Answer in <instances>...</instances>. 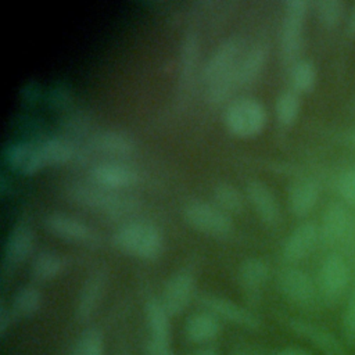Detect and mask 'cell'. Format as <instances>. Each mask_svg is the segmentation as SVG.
Returning <instances> with one entry per match:
<instances>
[{"label": "cell", "mask_w": 355, "mask_h": 355, "mask_svg": "<svg viewBox=\"0 0 355 355\" xmlns=\"http://www.w3.org/2000/svg\"><path fill=\"white\" fill-rule=\"evenodd\" d=\"M308 12V1L288 0L284 3L280 49L286 62H297L302 47V32Z\"/></svg>", "instance_id": "cell-5"}, {"label": "cell", "mask_w": 355, "mask_h": 355, "mask_svg": "<svg viewBox=\"0 0 355 355\" xmlns=\"http://www.w3.org/2000/svg\"><path fill=\"white\" fill-rule=\"evenodd\" d=\"M351 226V215L344 204L331 201L326 205L319 227L320 239L329 244L341 241Z\"/></svg>", "instance_id": "cell-15"}, {"label": "cell", "mask_w": 355, "mask_h": 355, "mask_svg": "<svg viewBox=\"0 0 355 355\" xmlns=\"http://www.w3.org/2000/svg\"><path fill=\"white\" fill-rule=\"evenodd\" d=\"M319 198V186L313 180H300L294 183L288 193V207L293 215L302 218L316 205Z\"/></svg>", "instance_id": "cell-23"}, {"label": "cell", "mask_w": 355, "mask_h": 355, "mask_svg": "<svg viewBox=\"0 0 355 355\" xmlns=\"http://www.w3.org/2000/svg\"><path fill=\"white\" fill-rule=\"evenodd\" d=\"M293 90L300 93H309L316 85V68L308 60H298L291 67Z\"/></svg>", "instance_id": "cell-31"}, {"label": "cell", "mask_w": 355, "mask_h": 355, "mask_svg": "<svg viewBox=\"0 0 355 355\" xmlns=\"http://www.w3.org/2000/svg\"><path fill=\"white\" fill-rule=\"evenodd\" d=\"M227 130L243 139L259 135L266 125L265 107L255 98H240L233 101L225 112Z\"/></svg>", "instance_id": "cell-4"}, {"label": "cell", "mask_w": 355, "mask_h": 355, "mask_svg": "<svg viewBox=\"0 0 355 355\" xmlns=\"http://www.w3.org/2000/svg\"><path fill=\"white\" fill-rule=\"evenodd\" d=\"M280 291L293 302L308 305L313 301L316 287L311 276L298 268H284L277 277Z\"/></svg>", "instance_id": "cell-12"}, {"label": "cell", "mask_w": 355, "mask_h": 355, "mask_svg": "<svg viewBox=\"0 0 355 355\" xmlns=\"http://www.w3.org/2000/svg\"><path fill=\"white\" fill-rule=\"evenodd\" d=\"M200 54V40L196 32H187L180 47V78L187 80L191 78Z\"/></svg>", "instance_id": "cell-30"}, {"label": "cell", "mask_w": 355, "mask_h": 355, "mask_svg": "<svg viewBox=\"0 0 355 355\" xmlns=\"http://www.w3.org/2000/svg\"><path fill=\"white\" fill-rule=\"evenodd\" d=\"M268 60V46L265 43H255L245 49L236 68L237 86H247L254 82L262 72Z\"/></svg>", "instance_id": "cell-20"}, {"label": "cell", "mask_w": 355, "mask_h": 355, "mask_svg": "<svg viewBox=\"0 0 355 355\" xmlns=\"http://www.w3.org/2000/svg\"><path fill=\"white\" fill-rule=\"evenodd\" d=\"M112 241L121 251L144 261L157 259L164 250L161 230L155 225L144 220L123 223L115 230Z\"/></svg>", "instance_id": "cell-3"}, {"label": "cell", "mask_w": 355, "mask_h": 355, "mask_svg": "<svg viewBox=\"0 0 355 355\" xmlns=\"http://www.w3.org/2000/svg\"><path fill=\"white\" fill-rule=\"evenodd\" d=\"M343 333L345 341L351 345H355V286L351 291L349 301L343 316Z\"/></svg>", "instance_id": "cell-35"}, {"label": "cell", "mask_w": 355, "mask_h": 355, "mask_svg": "<svg viewBox=\"0 0 355 355\" xmlns=\"http://www.w3.org/2000/svg\"><path fill=\"white\" fill-rule=\"evenodd\" d=\"M345 12V3L343 0H318L315 3V14L320 25L326 29L338 26Z\"/></svg>", "instance_id": "cell-32"}, {"label": "cell", "mask_w": 355, "mask_h": 355, "mask_svg": "<svg viewBox=\"0 0 355 355\" xmlns=\"http://www.w3.org/2000/svg\"><path fill=\"white\" fill-rule=\"evenodd\" d=\"M320 239L319 227L313 222L300 223L284 241L282 254L287 262H298L306 258Z\"/></svg>", "instance_id": "cell-13"}, {"label": "cell", "mask_w": 355, "mask_h": 355, "mask_svg": "<svg viewBox=\"0 0 355 355\" xmlns=\"http://www.w3.org/2000/svg\"><path fill=\"white\" fill-rule=\"evenodd\" d=\"M184 220L197 232L222 237L232 232V219L215 204L207 201H190L183 208Z\"/></svg>", "instance_id": "cell-6"}, {"label": "cell", "mask_w": 355, "mask_h": 355, "mask_svg": "<svg viewBox=\"0 0 355 355\" xmlns=\"http://www.w3.org/2000/svg\"><path fill=\"white\" fill-rule=\"evenodd\" d=\"M269 266L261 258H247L239 268V282L245 294L257 298L262 286L268 280Z\"/></svg>", "instance_id": "cell-22"}, {"label": "cell", "mask_w": 355, "mask_h": 355, "mask_svg": "<svg viewBox=\"0 0 355 355\" xmlns=\"http://www.w3.org/2000/svg\"><path fill=\"white\" fill-rule=\"evenodd\" d=\"M338 191L341 197L355 208V168L345 171L338 179Z\"/></svg>", "instance_id": "cell-36"}, {"label": "cell", "mask_w": 355, "mask_h": 355, "mask_svg": "<svg viewBox=\"0 0 355 355\" xmlns=\"http://www.w3.org/2000/svg\"><path fill=\"white\" fill-rule=\"evenodd\" d=\"M72 355H103V336L97 329H87L78 338Z\"/></svg>", "instance_id": "cell-34"}, {"label": "cell", "mask_w": 355, "mask_h": 355, "mask_svg": "<svg viewBox=\"0 0 355 355\" xmlns=\"http://www.w3.org/2000/svg\"><path fill=\"white\" fill-rule=\"evenodd\" d=\"M65 196L79 207L110 216H121L136 208V200L133 197L121 194L116 190L104 189L94 183H69L65 187Z\"/></svg>", "instance_id": "cell-2"}, {"label": "cell", "mask_w": 355, "mask_h": 355, "mask_svg": "<svg viewBox=\"0 0 355 355\" xmlns=\"http://www.w3.org/2000/svg\"><path fill=\"white\" fill-rule=\"evenodd\" d=\"M191 355H218V352L214 348H201L194 351Z\"/></svg>", "instance_id": "cell-41"}, {"label": "cell", "mask_w": 355, "mask_h": 355, "mask_svg": "<svg viewBox=\"0 0 355 355\" xmlns=\"http://www.w3.org/2000/svg\"><path fill=\"white\" fill-rule=\"evenodd\" d=\"M14 318L15 316H14L11 308H7L6 305H1V308H0V334L1 336L6 334V331L8 330V327L12 323Z\"/></svg>", "instance_id": "cell-38"}, {"label": "cell", "mask_w": 355, "mask_h": 355, "mask_svg": "<svg viewBox=\"0 0 355 355\" xmlns=\"http://www.w3.org/2000/svg\"><path fill=\"white\" fill-rule=\"evenodd\" d=\"M42 305V294L40 291L32 286H22L14 295L11 302V311L15 318H31L33 316Z\"/></svg>", "instance_id": "cell-27"}, {"label": "cell", "mask_w": 355, "mask_h": 355, "mask_svg": "<svg viewBox=\"0 0 355 355\" xmlns=\"http://www.w3.org/2000/svg\"><path fill=\"white\" fill-rule=\"evenodd\" d=\"M245 194L261 220L269 226L280 222V205L272 190L261 180L252 179L245 184Z\"/></svg>", "instance_id": "cell-14"}, {"label": "cell", "mask_w": 355, "mask_h": 355, "mask_svg": "<svg viewBox=\"0 0 355 355\" xmlns=\"http://www.w3.org/2000/svg\"><path fill=\"white\" fill-rule=\"evenodd\" d=\"M194 291V277L187 270H179L166 282L161 302L169 316L182 313L189 305Z\"/></svg>", "instance_id": "cell-10"}, {"label": "cell", "mask_w": 355, "mask_h": 355, "mask_svg": "<svg viewBox=\"0 0 355 355\" xmlns=\"http://www.w3.org/2000/svg\"><path fill=\"white\" fill-rule=\"evenodd\" d=\"M349 269L340 254H329L320 263L318 287L326 301L338 300L348 287Z\"/></svg>", "instance_id": "cell-7"}, {"label": "cell", "mask_w": 355, "mask_h": 355, "mask_svg": "<svg viewBox=\"0 0 355 355\" xmlns=\"http://www.w3.org/2000/svg\"><path fill=\"white\" fill-rule=\"evenodd\" d=\"M33 248V233L26 225L15 226L6 241L4 266L12 269L24 262Z\"/></svg>", "instance_id": "cell-19"}, {"label": "cell", "mask_w": 355, "mask_h": 355, "mask_svg": "<svg viewBox=\"0 0 355 355\" xmlns=\"http://www.w3.org/2000/svg\"><path fill=\"white\" fill-rule=\"evenodd\" d=\"M290 326L298 336L311 341L324 355H345L343 344L329 330L300 319L290 320Z\"/></svg>", "instance_id": "cell-17"}, {"label": "cell", "mask_w": 355, "mask_h": 355, "mask_svg": "<svg viewBox=\"0 0 355 355\" xmlns=\"http://www.w3.org/2000/svg\"><path fill=\"white\" fill-rule=\"evenodd\" d=\"M146 319L151 334L150 340L169 343L171 340V323L169 313L164 308L161 300L151 298L146 304Z\"/></svg>", "instance_id": "cell-25"}, {"label": "cell", "mask_w": 355, "mask_h": 355, "mask_svg": "<svg viewBox=\"0 0 355 355\" xmlns=\"http://www.w3.org/2000/svg\"><path fill=\"white\" fill-rule=\"evenodd\" d=\"M237 355H245V354H237Z\"/></svg>", "instance_id": "cell-43"}, {"label": "cell", "mask_w": 355, "mask_h": 355, "mask_svg": "<svg viewBox=\"0 0 355 355\" xmlns=\"http://www.w3.org/2000/svg\"><path fill=\"white\" fill-rule=\"evenodd\" d=\"M64 269L62 258L54 251H40L31 265V275L36 282H50L60 276Z\"/></svg>", "instance_id": "cell-26"}, {"label": "cell", "mask_w": 355, "mask_h": 355, "mask_svg": "<svg viewBox=\"0 0 355 355\" xmlns=\"http://www.w3.org/2000/svg\"><path fill=\"white\" fill-rule=\"evenodd\" d=\"M184 333L193 343H208L219 334V322L211 312H197L187 318Z\"/></svg>", "instance_id": "cell-24"}, {"label": "cell", "mask_w": 355, "mask_h": 355, "mask_svg": "<svg viewBox=\"0 0 355 355\" xmlns=\"http://www.w3.org/2000/svg\"><path fill=\"white\" fill-rule=\"evenodd\" d=\"M349 143H351L352 147H355V130L349 135Z\"/></svg>", "instance_id": "cell-42"}, {"label": "cell", "mask_w": 355, "mask_h": 355, "mask_svg": "<svg viewBox=\"0 0 355 355\" xmlns=\"http://www.w3.org/2000/svg\"><path fill=\"white\" fill-rule=\"evenodd\" d=\"M212 197L215 205L226 214H240L244 208L243 194L234 184L229 182L216 183L212 191Z\"/></svg>", "instance_id": "cell-28"}, {"label": "cell", "mask_w": 355, "mask_h": 355, "mask_svg": "<svg viewBox=\"0 0 355 355\" xmlns=\"http://www.w3.org/2000/svg\"><path fill=\"white\" fill-rule=\"evenodd\" d=\"M90 179L94 184L110 190H121L136 184L139 175L136 169L119 161H104L90 169Z\"/></svg>", "instance_id": "cell-9"}, {"label": "cell", "mask_w": 355, "mask_h": 355, "mask_svg": "<svg viewBox=\"0 0 355 355\" xmlns=\"http://www.w3.org/2000/svg\"><path fill=\"white\" fill-rule=\"evenodd\" d=\"M300 108H301V100L297 92L294 90H286L283 93L279 94V97L276 98V105H275V111H276V118L282 125H291L298 114H300Z\"/></svg>", "instance_id": "cell-33"}, {"label": "cell", "mask_w": 355, "mask_h": 355, "mask_svg": "<svg viewBox=\"0 0 355 355\" xmlns=\"http://www.w3.org/2000/svg\"><path fill=\"white\" fill-rule=\"evenodd\" d=\"M44 226L54 236L75 244L93 247L97 245L100 241L98 234L89 225H86L85 222L75 216L62 212L49 214L44 218Z\"/></svg>", "instance_id": "cell-8"}, {"label": "cell", "mask_w": 355, "mask_h": 355, "mask_svg": "<svg viewBox=\"0 0 355 355\" xmlns=\"http://www.w3.org/2000/svg\"><path fill=\"white\" fill-rule=\"evenodd\" d=\"M94 151L114 158H126L135 151V141L123 132L104 130L92 137L90 141Z\"/></svg>", "instance_id": "cell-21"}, {"label": "cell", "mask_w": 355, "mask_h": 355, "mask_svg": "<svg viewBox=\"0 0 355 355\" xmlns=\"http://www.w3.org/2000/svg\"><path fill=\"white\" fill-rule=\"evenodd\" d=\"M275 355H309V352H306V351L302 349V348L288 347V348H284V349L279 351V352L275 354Z\"/></svg>", "instance_id": "cell-40"}, {"label": "cell", "mask_w": 355, "mask_h": 355, "mask_svg": "<svg viewBox=\"0 0 355 355\" xmlns=\"http://www.w3.org/2000/svg\"><path fill=\"white\" fill-rule=\"evenodd\" d=\"M200 302L208 312L230 323L247 329H257L259 326V319L252 312L227 298L215 294H202Z\"/></svg>", "instance_id": "cell-11"}, {"label": "cell", "mask_w": 355, "mask_h": 355, "mask_svg": "<svg viewBox=\"0 0 355 355\" xmlns=\"http://www.w3.org/2000/svg\"><path fill=\"white\" fill-rule=\"evenodd\" d=\"M244 51V39L234 35L219 43L211 53L201 71V78L207 87V100L209 103L220 104L239 87L236 82V68Z\"/></svg>", "instance_id": "cell-1"}, {"label": "cell", "mask_w": 355, "mask_h": 355, "mask_svg": "<svg viewBox=\"0 0 355 355\" xmlns=\"http://www.w3.org/2000/svg\"><path fill=\"white\" fill-rule=\"evenodd\" d=\"M105 282H107V277L103 270H97L90 276H87L76 300V306H75L76 319H79L80 322H85L93 316V313L96 312L103 298Z\"/></svg>", "instance_id": "cell-16"}, {"label": "cell", "mask_w": 355, "mask_h": 355, "mask_svg": "<svg viewBox=\"0 0 355 355\" xmlns=\"http://www.w3.org/2000/svg\"><path fill=\"white\" fill-rule=\"evenodd\" d=\"M347 36L348 37H355V4L351 8L348 21H347Z\"/></svg>", "instance_id": "cell-39"}, {"label": "cell", "mask_w": 355, "mask_h": 355, "mask_svg": "<svg viewBox=\"0 0 355 355\" xmlns=\"http://www.w3.org/2000/svg\"><path fill=\"white\" fill-rule=\"evenodd\" d=\"M146 355H175L169 347V343H161L150 340L146 347Z\"/></svg>", "instance_id": "cell-37"}, {"label": "cell", "mask_w": 355, "mask_h": 355, "mask_svg": "<svg viewBox=\"0 0 355 355\" xmlns=\"http://www.w3.org/2000/svg\"><path fill=\"white\" fill-rule=\"evenodd\" d=\"M6 161L19 173L33 175L44 166L39 144L15 143L6 148Z\"/></svg>", "instance_id": "cell-18"}, {"label": "cell", "mask_w": 355, "mask_h": 355, "mask_svg": "<svg viewBox=\"0 0 355 355\" xmlns=\"http://www.w3.org/2000/svg\"><path fill=\"white\" fill-rule=\"evenodd\" d=\"M44 166L62 165L73 155V147L62 139H47L39 144Z\"/></svg>", "instance_id": "cell-29"}]
</instances>
